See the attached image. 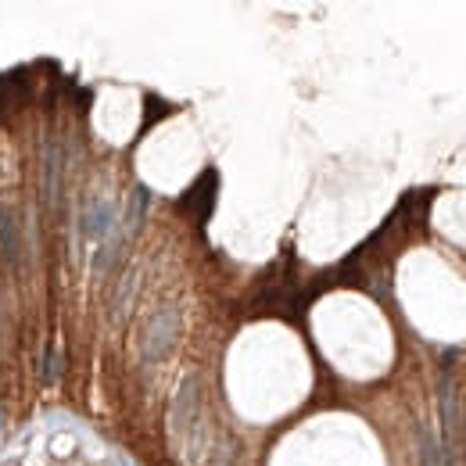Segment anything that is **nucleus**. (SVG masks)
<instances>
[{
	"label": "nucleus",
	"mask_w": 466,
	"mask_h": 466,
	"mask_svg": "<svg viewBox=\"0 0 466 466\" xmlns=\"http://www.w3.org/2000/svg\"><path fill=\"white\" fill-rule=\"evenodd\" d=\"M455 387L452 380H441V416H445V445H448V455L455 452Z\"/></svg>",
	"instance_id": "4"
},
{
	"label": "nucleus",
	"mask_w": 466,
	"mask_h": 466,
	"mask_svg": "<svg viewBox=\"0 0 466 466\" xmlns=\"http://www.w3.org/2000/svg\"><path fill=\"white\" fill-rule=\"evenodd\" d=\"M165 111H169V104H165V101H158V97H147V119H144V130H147L154 119H161Z\"/></svg>",
	"instance_id": "8"
},
{
	"label": "nucleus",
	"mask_w": 466,
	"mask_h": 466,
	"mask_svg": "<svg viewBox=\"0 0 466 466\" xmlns=\"http://www.w3.org/2000/svg\"><path fill=\"white\" fill-rule=\"evenodd\" d=\"M215 194H219V172L215 169H205L201 176L191 183V191L180 198V208L187 215H194L198 226H205L212 219V208H215Z\"/></svg>",
	"instance_id": "1"
},
{
	"label": "nucleus",
	"mask_w": 466,
	"mask_h": 466,
	"mask_svg": "<svg viewBox=\"0 0 466 466\" xmlns=\"http://www.w3.org/2000/svg\"><path fill=\"white\" fill-rule=\"evenodd\" d=\"M22 255V241H18V222L11 212H0V258L4 262H18Z\"/></svg>",
	"instance_id": "3"
},
{
	"label": "nucleus",
	"mask_w": 466,
	"mask_h": 466,
	"mask_svg": "<svg viewBox=\"0 0 466 466\" xmlns=\"http://www.w3.org/2000/svg\"><path fill=\"white\" fill-rule=\"evenodd\" d=\"M144 205H147V187H137V191H133V205H130V229L140 222V215H144Z\"/></svg>",
	"instance_id": "7"
},
{
	"label": "nucleus",
	"mask_w": 466,
	"mask_h": 466,
	"mask_svg": "<svg viewBox=\"0 0 466 466\" xmlns=\"http://www.w3.org/2000/svg\"><path fill=\"white\" fill-rule=\"evenodd\" d=\"M420 448H424V466H441V452H438V445L427 431L420 434Z\"/></svg>",
	"instance_id": "6"
},
{
	"label": "nucleus",
	"mask_w": 466,
	"mask_h": 466,
	"mask_svg": "<svg viewBox=\"0 0 466 466\" xmlns=\"http://www.w3.org/2000/svg\"><path fill=\"white\" fill-rule=\"evenodd\" d=\"M176 326H180L176 309H161V312L151 319V326H147V334H144V359H147V363L161 359L169 348H172V341H176Z\"/></svg>",
	"instance_id": "2"
},
{
	"label": "nucleus",
	"mask_w": 466,
	"mask_h": 466,
	"mask_svg": "<svg viewBox=\"0 0 466 466\" xmlns=\"http://www.w3.org/2000/svg\"><path fill=\"white\" fill-rule=\"evenodd\" d=\"M108 229H111V205L97 198V201L86 208V237L101 241V237H108Z\"/></svg>",
	"instance_id": "5"
}]
</instances>
